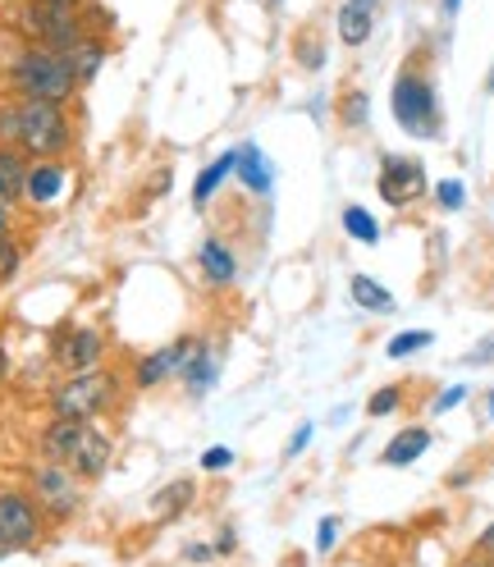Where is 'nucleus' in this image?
I'll list each match as a JSON object with an SVG mask.
<instances>
[{"instance_id":"obj_7","label":"nucleus","mask_w":494,"mask_h":567,"mask_svg":"<svg viewBox=\"0 0 494 567\" xmlns=\"http://www.w3.org/2000/svg\"><path fill=\"white\" fill-rule=\"evenodd\" d=\"M28 494L47 517L64 522V517H74L79 504H83V481L69 467H60V463H42L38 472H32V489Z\"/></svg>"},{"instance_id":"obj_11","label":"nucleus","mask_w":494,"mask_h":567,"mask_svg":"<svg viewBox=\"0 0 494 567\" xmlns=\"http://www.w3.org/2000/svg\"><path fill=\"white\" fill-rule=\"evenodd\" d=\"M105 358V339L96 330H69L64 339H55V362L69 371V375H79V371H96Z\"/></svg>"},{"instance_id":"obj_41","label":"nucleus","mask_w":494,"mask_h":567,"mask_svg":"<svg viewBox=\"0 0 494 567\" xmlns=\"http://www.w3.org/2000/svg\"><path fill=\"white\" fill-rule=\"evenodd\" d=\"M485 92H494V69H490V79H485Z\"/></svg>"},{"instance_id":"obj_43","label":"nucleus","mask_w":494,"mask_h":567,"mask_svg":"<svg viewBox=\"0 0 494 567\" xmlns=\"http://www.w3.org/2000/svg\"><path fill=\"white\" fill-rule=\"evenodd\" d=\"M6 554H10V549H6V545H0V558H6Z\"/></svg>"},{"instance_id":"obj_4","label":"nucleus","mask_w":494,"mask_h":567,"mask_svg":"<svg viewBox=\"0 0 494 567\" xmlns=\"http://www.w3.org/2000/svg\"><path fill=\"white\" fill-rule=\"evenodd\" d=\"M120 394V375L115 371H79V375H69L64 384H55V394H51V412L55 421H96L105 408L115 403Z\"/></svg>"},{"instance_id":"obj_30","label":"nucleus","mask_w":494,"mask_h":567,"mask_svg":"<svg viewBox=\"0 0 494 567\" xmlns=\"http://www.w3.org/2000/svg\"><path fill=\"white\" fill-rule=\"evenodd\" d=\"M485 362H494V334H490V339H481V343H476V352H467V367H485Z\"/></svg>"},{"instance_id":"obj_36","label":"nucleus","mask_w":494,"mask_h":567,"mask_svg":"<svg viewBox=\"0 0 494 567\" xmlns=\"http://www.w3.org/2000/svg\"><path fill=\"white\" fill-rule=\"evenodd\" d=\"M210 554H216V549H206V545H193V549H188L193 563H202V558H210Z\"/></svg>"},{"instance_id":"obj_34","label":"nucleus","mask_w":494,"mask_h":567,"mask_svg":"<svg viewBox=\"0 0 494 567\" xmlns=\"http://www.w3.org/2000/svg\"><path fill=\"white\" fill-rule=\"evenodd\" d=\"M307 440H311V425H302V431L294 435V444H289V453H302V449H307Z\"/></svg>"},{"instance_id":"obj_20","label":"nucleus","mask_w":494,"mask_h":567,"mask_svg":"<svg viewBox=\"0 0 494 567\" xmlns=\"http://www.w3.org/2000/svg\"><path fill=\"white\" fill-rule=\"evenodd\" d=\"M238 174H243V184L253 188V193H270V184H275V169L266 165V156L253 147V142H247V147L238 152V165H234Z\"/></svg>"},{"instance_id":"obj_1","label":"nucleus","mask_w":494,"mask_h":567,"mask_svg":"<svg viewBox=\"0 0 494 567\" xmlns=\"http://www.w3.org/2000/svg\"><path fill=\"white\" fill-rule=\"evenodd\" d=\"M0 142L23 156H38V161H55L69 152L74 142V124H69L64 105L51 101H14L0 111Z\"/></svg>"},{"instance_id":"obj_28","label":"nucleus","mask_w":494,"mask_h":567,"mask_svg":"<svg viewBox=\"0 0 494 567\" xmlns=\"http://www.w3.org/2000/svg\"><path fill=\"white\" fill-rule=\"evenodd\" d=\"M229 463H234V453H229L225 444H216V449H206V453H202V467H206V472H225Z\"/></svg>"},{"instance_id":"obj_16","label":"nucleus","mask_w":494,"mask_h":567,"mask_svg":"<svg viewBox=\"0 0 494 567\" xmlns=\"http://www.w3.org/2000/svg\"><path fill=\"white\" fill-rule=\"evenodd\" d=\"M426 449H431V431L426 425H412V431H399L390 444H384V463L390 467H412Z\"/></svg>"},{"instance_id":"obj_10","label":"nucleus","mask_w":494,"mask_h":567,"mask_svg":"<svg viewBox=\"0 0 494 567\" xmlns=\"http://www.w3.org/2000/svg\"><path fill=\"white\" fill-rule=\"evenodd\" d=\"M193 348H197V339H179V343H169L161 352H147V358L137 362V371H133V384L137 389H156L161 380L179 375L188 367V358H193Z\"/></svg>"},{"instance_id":"obj_39","label":"nucleus","mask_w":494,"mask_h":567,"mask_svg":"<svg viewBox=\"0 0 494 567\" xmlns=\"http://www.w3.org/2000/svg\"><path fill=\"white\" fill-rule=\"evenodd\" d=\"M485 416H490V421H494V394H490V399H485Z\"/></svg>"},{"instance_id":"obj_25","label":"nucleus","mask_w":494,"mask_h":567,"mask_svg":"<svg viewBox=\"0 0 494 567\" xmlns=\"http://www.w3.org/2000/svg\"><path fill=\"white\" fill-rule=\"evenodd\" d=\"M399 403H403V389H399V384H390V389H375L371 403H367V412H371V416H384V412H394Z\"/></svg>"},{"instance_id":"obj_38","label":"nucleus","mask_w":494,"mask_h":567,"mask_svg":"<svg viewBox=\"0 0 494 567\" xmlns=\"http://www.w3.org/2000/svg\"><path fill=\"white\" fill-rule=\"evenodd\" d=\"M463 567H494V558H472V563H463Z\"/></svg>"},{"instance_id":"obj_29","label":"nucleus","mask_w":494,"mask_h":567,"mask_svg":"<svg viewBox=\"0 0 494 567\" xmlns=\"http://www.w3.org/2000/svg\"><path fill=\"white\" fill-rule=\"evenodd\" d=\"M467 399V384H453V389H444V394L435 399V412H449V408H457Z\"/></svg>"},{"instance_id":"obj_2","label":"nucleus","mask_w":494,"mask_h":567,"mask_svg":"<svg viewBox=\"0 0 494 567\" xmlns=\"http://www.w3.org/2000/svg\"><path fill=\"white\" fill-rule=\"evenodd\" d=\"M42 457L69 467L79 481H96V476H105V467H111L115 444L105 431H96L92 421H51L42 431Z\"/></svg>"},{"instance_id":"obj_24","label":"nucleus","mask_w":494,"mask_h":567,"mask_svg":"<svg viewBox=\"0 0 494 567\" xmlns=\"http://www.w3.org/2000/svg\"><path fill=\"white\" fill-rule=\"evenodd\" d=\"M431 343H435V334H431V330H408V334H394L384 352H390V358H412L416 348H431Z\"/></svg>"},{"instance_id":"obj_9","label":"nucleus","mask_w":494,"mask_h":567,"mask_svg":"<svg viewBox=\"0 0 494 567\" xmlns=\"http://www.w3.org/2000/svg\"><path fill=\"white\" fill-rule=\"evenodd\" d=\"M375 188L390 206H412L421 193H426V169H421V161H412V156H384Z\"/></svg>"},{"instance_id":"obj_27","label":"nucleus","mask_w":494,"mask_h":567,"mask_svg":"<svg viewBox=\"0 0 494 567\" xmlns=\"http://www.w3.org/2000/svg\"><path fill=\"white\" fill-rule=\"evenodd\" d=\"M343 120H348L352 128H367V92H352V96L343 101Z\"/></svg>"},{"instance_id":"obj_37","label":"nucleus","mask_w":494,"mask_h":567,"mask_svg":"<svg viewBox=\"0 0 494 567\" xmlns=\"http://www.w3.org/2000/svg\"><path fill=\"white\" fill-rule=\"evenodd\" d=\"M6 375H10V358H6V348H0V384H6Z\"/></svg>"},{"instance_id":"obj_14","label":"nucleus","mask_w":494,"mask_h":567,"mask_svg":"<svg viewBox=\"0 0 494 567\" xmlns=\"http://www.w3.org/2000/svg\"><path fill=\"white\" fill-rule=\"evenodd\" d=\"M60 193H64V165H60V161H42V165L28 169L23 197H28L32 206H47V202H55Z\"/></svg>"},{"instance_id":"obj_3","label":"nucleus","mask_w":494,"mask_h":567,"mask_svg":"<svg viewBox=\"0 0 494 567\" xmlns=\"http://www.w3.org/2000/svg\"><path fill=\"white\" fill-rule=\"evenodd\" d=\"M10 83H14L19 101H51V105H64L79 92V79H74V69H69V60L47 47L19 51V60L10 64Z\"/></svg>"},{"instance_id":"obj_15","label":"nucleus","mask_w":494,"mask_h":567,"mask_svg":"<svg viewBox=\"0 0 494 567\" xmlns=\"http://www.w3.org/2000/svg\"><path fill=\"white\" fill-rule=\"evenodd\" d=\"M197 261H202V275L216 284V289L234 284V275H238V261H234V252H229L220 238H206V243H202V252H197Z\"/></svg>"},{"instance_id":"obj_33","label":"nucleus","mask_w":494,"mask_h":567,"mask_svg":"<svg viewBox=\"0 0 494 567\" xmlns=\"http://www.w3.org/2000/svg\"><path fill=\"white\" fill-rule=\"evenodd\" d=\"M14 210H0V243H14Z\"/></svg>"},{"instance_id":"obj_42","label":"nucleus","mask_w":494,"mask_h":567,"mask_svg":"<svg viewBox=\"0 0 494 567\" xmlns=\"http://www.w3.org/2000/svg\"><path fill=\"white\" fill-rule=\"evenodd\" d=\"M51 6H79V0H51Z\"/></svg>"},{"instance_id":"obj_32","label":"nucleus","mask_w":494,"mask_h":567,"mask_svg":"<svg viewBox=\"0 0 494 567\" xmlns=\"http://www.w3.org/2000/svg\"><path fill=\"white\" fill-rule=\"evenodd\" d=\"M302 64H307V69H321V64H326V51H321V42H316V47H302Z\"/></svg>"},{"instance_id":"obj_26","label":"nucleus","mask_w":494,"mask_h":567,"mask_svg":"<svg viewBox=\"0 0 494 567\" xmlns=\"http://www.w3.org/2000/svg\"><path fill=\"white\" fill-rule=\"evenodd\" d=\"M435 197H440L444 210H457V206L467 202V188H463V179H444V184L435 188Z\"/></svg>"},{"instance_id":"obj_35","label":"nucleus","mask_w":494,"mask_h":567,"mask_svg":"<svg viewBox=\"0 0 494 567\" xmlns=\"http://www.w3.org/2000/svg\"><path fill=\"white\" fill-rule=\"evenodd\" d=\"M481 554H494V522L485 526V536H481Z\"/></svg>"},{"instance_id":"obj_5","label":"nucleus","mask_w":494,"mask_h":567,"mask_svg":"<svg viewBox=\"0 0 494 567\" xmlns=\"http://www.w3.org/2000/svg\"><path fill=\"white\" fill-rule=\"evenodd\" d=\"M19 32L32 47H47V51H69L74 42H83V19L74 6H51V0H28L19 10Z\"/></svg>"},{"instance_id":"obj_8","label":"nucleus","mask_w":494,"mask_h":567,"mask_svg":"<svg viewBox=\"0 0 494 567\" xmlns=\"http://www.w3.org/2000/svg\"><path fill=\"white\" fill-rule=\"evenodd\" d=\"M42 536V508L32 504V494L23 489H0V545L10 554L38 545Z\"/></svg>"},{"instance_id":"obj_12","label":"nucleus","mask_w":494,"mask_h":567,"mask_svg":"<svg viewBox=\"0 0 494 567\" xmlns=\"http://www.w3.org/2000/svg\"><path fill=\"white\" fill-rule=\"evenodd\" d=\"M28 156L14 147H0V210H14L28 188Z\"/></svg>"},{"instance_id":"obj_19","label":"nucleus","mask_w":494,"mask_h":567,"mask_svg":"<svg viewBox=\"0 0 494 567\" xmlns=\"http://www.w3.org/2000/svg\"><path fill=\"white\" fill-rule=\"evenodd\" d=\"M234 165H238V152H225L220 161H210L202 174H197V184H193V202L197 206H206L210 197H216V188L229 179V174H234Z\"/></svg>"},{"instance_id":"obj_31","label":"nucleus","mask_w":494,"mask_h":567,"mask_svg":"<svg viewBox=\"0 0 494 567\" xmlns=\"http://www.w3.org/2000/svg\"><path fill=\"white\" fill-rule=\"evenodd\" d=\"M335 536H339V517H326V522H321V540H316V545H321V554L335 545Z\"/></svg>"},{"instance_id":"obj_22","label":"nucleus","mask_w":494,"mask_h":567,"mask_svg":"<svg viewBox=\"0 0 494 567\" xmlns=\"http://www.w3.org/2000/svg\"><path fill=\"white\" fill-rule=\"evenodd\" d=\"M343 229L358 238V243H367V247L380 243V225H375V216H371L367 206H343Z\"/></svg>"},{"instance_id":"obj_23","label":"nucleus","mask_w":494,"mask_h":567,"mask_svg":"<svg viewBox=\"0 0 494 567\" xmlns=\"http://www.w3.org/2000/svg\"><path fill=\"white\" fill-rule=\"evenodd\" d=\"M193 504V481H174L156 494V517H179Z\"/></svg>"},{"instance_id":"obj_13","label":"nucleus","mask_w":494,"mask_h":567,"mask_svg":"<svg viewBox=\"0 0 494 567\" xmlns=\"http://www.w3.org/2000/svg\"><path fill=\"white\" fill-rule=\"evenodd\" d=\"M375 10H380V0H343V10H339V38H343V47H362L371 38Z\"/></svg>"},{"instance_id":"obj_18","label":"nucleus","mask_w":494,"mask_h":567,"mask_svg":"<svg viewBox=\"0 0 494 567\" xmlns=\"http://www.w3.org/2000/svg\"><path fill=\"white\" fill-rule=\"evenodd\" d=\"M348 298L358 302L362 311H375V316L394 311V293H390V289H380L371 275H352V279H348Z\"/></svg>"},{"instance_id":"obj_21","label":"nucleus","mask_w":494,"mask_h":567,"mask_svg":"<svg viewBox=\"0 0 494 567\" xmlns=\"http://www.w3.org/2000/svg\"><path fill=\"white\" fill-rule=\"evenodd\" d=\"M184 380H188V389L193 394H206L210 384H216V358H210V348L197 339V348H193V358H188V367L179 371Z\"/></svg>"},{"instance_id":"obj_6","label":"nucleus","mask_w":494,"mask_h":567,"mask_svg":"<svg viewBox=\"0 0 494 567\" xmlns=\"http://www.w3.org/2000/svg\"><path fill=\"white\" fill-rule=\"evenodd\" d=\"M390 105H394V120L412 133V137H435L440 133V101H435V83L416 69H403L394 79V92H390Z\"/></svg>"},{"instance_id":"obj_17","label":"nucleus","mask_w":494,"mask_h":567,"mask_svg":"<svg viewBox=\"0 0 494 567\" xmlns=\"http://www.w3.org/2000/svg\"><path fill=\"white\" fill-rule=\"evenodd\" d=\"M64 60H69V69H74V79H79V87H83V83L96 79V69L105 64V42L83 38V42H74V47L64 51Z\"/></svg>"},{"instance_id":"obj_40","label":"nucleus","mask_w":494,"mask_h":567,"mask_svg":"<svg viewBox=\"0 0 494 567\" xmlns=\"http://www.w3.org/2000/svg\"><path fill=\"white\" fill-rule=\"evenodd\" d=\"M457 6H463V0H444V10H449V14H453V10H457Z\"/></svg>"}]
</instances>
